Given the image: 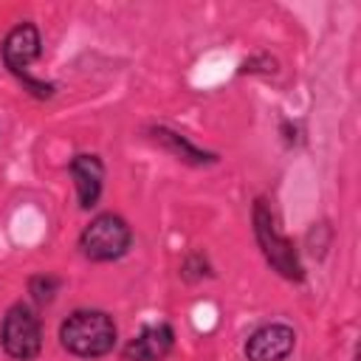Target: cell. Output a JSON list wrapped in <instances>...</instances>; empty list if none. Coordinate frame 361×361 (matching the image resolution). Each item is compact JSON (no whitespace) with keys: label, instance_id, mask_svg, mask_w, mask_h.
<instances>
[{"label":"cell","instance_id":"6da1fadb","mask_svg":"<svg viewBox=\"0 0 361 361\" xmlns=\"http://www.w3.org/2000/svg\"><path fill=\"white\" fill-rule=\"evenodd\" d=\"M116 322L104 310H73L59 324V344L76 358H99L116 347Z\"/></svg>","mask_w":361,"mask_h":361},{"label":"cell","instance_id":"7a4b0ae2","mask_svg":"<svg viewBox=\"0 0 361 361\" xmlns=\"http://www.w3.org/2000/svg\"><path fill=\"white\" fill-rule=\"evenodd\" d=\"M42 54V37H39V28L34 23H20L14 25L3 45H0V56H3V65L8 68L11 76H17L23 82V87L34 96V99H51L54 96V85L51 82H42V79H34L28 73V65L34 59H39Z\"/></svg>","mask_w":361,"mask_h":361},{"label":"cell","instance_id":"3957f363","mask_svg":"<svg viewBox=\"0 0 361 361\" xmlns=\"http://www.w3.org/2000/svg\"><path fill=\"white\" fill-rule=\"evenodd\" d=\"M251 223H254V237L262 248V257L265 262L282 276V279H290V282H302L305 279V268H302V259L293 248V243L276 228V217L271 212V206L259 197L254 203V212H251Z\"/></svg>","mask_w":361,"mask_h":361},{"label":"cell","instance_id":"277c9868","mask_svg":"<svg viewBox=\"0 0 361 361\" xmlns=\"http://www.w3.org/2000/svg\"><path fill=\"white\" fill-rule=\"evenodd\" d=\"M133 245V228L124 217L113 212L96 214L79 234V251L90 262H113L121 259Z\"/></svg>","mask_w":361,"mask_h":361},{"label":"cell","instance_id":"5b68a950","mask_svg":"<svg viewBox=\"0 0 361 361\" xmlns=\"http://www.w3.org/2000/svg\"><path fill=\"white\" fill-rule=\"evenodd\" d=\"M0 344H3L6 355L14 358V361H31V358L39 355V350H42V324L25 302H14L6 310L3 327H0Z\"/></svg>","mask_w":361,"mask_h":361},{"label":"cell","instance_id":"8992f818","mask_svg":"<svg viewBox=\"0 0 361 361\" xmlns=\"http://www.w3.org/2000/svg\"><path fill=\"white\" fill-rule=\"evenodd\" d=\"M296 347V330L285 322H271L257 327L245 341L248 361H285Z\"/></svg>","mask_w":361,"mask_h":361},{"label":"cell","instance_id":"52a82bcc","mask_svg":"<svg viewBox=\"0 0 361 361\" xmlns=\"http://www.w3.org/2000/svg\"><path fill=\"white\" fill-rule=\"evenodd\" d=\"M175 347V330L166 322L141 327L121 350L124 361H164Z\"/></svg>","mask_w":361,"mask_h":361},{"label":"cell","instance_id":"ba28073f","mask_svg":"<svg viewBox=\"0 0 361 361\" xmlns=\"http://www.w3.org/2000/svg\"><path fill=\"white\" fill-rule=\"evenodd\" d=\"M68 172L73 178L76 186V197L82 209H93L102 197V186H104V164L99 155L93 152H79L71 158Z\"/></svg>","mask_w":361,"mask_h":361},{"label":"cell","instance_id":"9c48e42d","mask_svg":"<svg viewBox=\"0 0 361 361\" xmlns=\"http://www.w3.org/2000/svg\"><path fill=\"white\" fill-rule=\"evenodd\" d=\"M149 135H152L161 147H166L175 158L186 161V164H192V166H206V164H214V161H217L214 152H206V149L195 147L186 135H180V133H175V130H169V127H152Z\"/></svg>","mask_w":361,"mask_h":361},{"label":"cell","instance_id":"30bf717a","mask_svg":"<svg viewBox=\"0 0 361 361\" xmlns=\"http://www.w3.org/2000/svg\"><path fill=\"white\" fill-rule=\"evenodd\" d=\"M59 285H62V282H59L56 276H51V274H37V276L28 279V293H31V299H34L37 305H48V302H54Z\"/></svg>","mask_w":361,"mask_h":361},{"label":"cell","instance_id":"8fae6325","mask_svg":"<svg viewBox=\"0 0 361 361\" xmlns=\"http://www.w3.org/2000/svg\"><path fill=\"white\" fill-rule=\"evenodd\" d=\"M180 276L189 279V282H197L203 276H212V268H209V262H206L203 254H189L183 259V265H180Z\"/></svg>","mask_w":361,"mask_h":361}]
</instances>
